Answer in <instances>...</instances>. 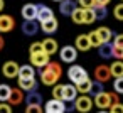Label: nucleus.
Masks as SVG:
<instances>
[{
  "instance_id": "obj_43",
  "label": "nucleus",
  "mask_w": 123,
  "mask_h": 113,
  "mask_svg": "<svg viewBox=\"0 0 123 113\" xmlns=\"http://www.w3.org/2000/svg\"><path fill=\"white\" fill-rule=\"evenodd\" d=\"M0 113H12V106L9 103H0Z\"/></svg>"
},
{
  "instance_id": "obj_32",
  "label": "nucleus",
  "mask_w": 123,
  "mask_h": 113,
  "mask_svg": "<svg viewBox=\"0 0 123 113\" xmlns=\"http://www.w3.org/2000/svg\"><path fill=\"white\" fill-rule=\"evenodd\" d=\"M88 37H89V42H91V47H99V46L103 44V41L99 39V36L96 34V31H93V32H89V34H88Z\"/></svg>"
},
{
  "instance_id": "obj_48",
  "label": "nucleus",
  "mask_w": 123,
  "mask_h": 113,
  "mask_svg": "<svg viewBox=\"0 0 123 113\" xmlns=\"http://www.w3.org/2000/svg\"><path fill=\"white\" fill-rule=\"evenodd\" d=\"M54 2H59V4H61V2H62V0H54Z\"/></svg>"
},
{
  "instance_id": "obj_44",
  "label": "nucleus",
  "mask_w": 123,
  "mask_h": 113,
  "mask_svg": "<svg viewBox=\"0 0 123 113\" xmlns=\"http://www.w3.org/2000/svg\"><path fill=\"white\" fill-rule=\"evenodd\" d=\"M111 0H96V5H101V7H106Z\"/></svg>"
},
{
  "instance_id": "obj_46",
  "label": "nucleus",
  "mask_w": 123,
  "mask_h": 113,
  "mask_svg": "<svg viewBox=\"0 0 123 113\" xmlns=\"http://www.w3.org/2000/svg\"><path fill=\"white\" fill-rule=\"evenodd\" d=\"M4 7H5V2H4V0H0V14H2V10H4Z\"/></svg>"
},
{
  "instance_id": "obj_27",
  "label": "nucleus",
  "mask_w": 123,
  "mask_h": 113,
  "mask_svg": "<svg viewBox=\"0 0 123 113\" xmlns=\"http://www.w3.org/2000/svg\"><path fill=\"white\" fill-rule=\"evenodd\" d=\"M71 19H73V22L74 24H81V25H84V9H81V7H78L74 12H73V15H71Z\"/></svg>"
},
{
  "instance_id": "obj_9",
  "label": "nucleus",
  "mask_w": 123,
  "mask_h": 113,
  "mask_svg": "<svg viewBox=\"0 0 123 113\" xmlns=\"http://www.w3.org/2000/svg\"><path fill=\"white\" fill-rule=\"evenodd\" d=\"M51 19H54L52 9L47 7V5H44V4H39V5H37V20L42 24V22H46V20H51Z\"/></svg>"
},
{
  "instance_id": "obj_24",
  "label": "nucleus",
  "mask_w": 123,
  "mask_h": 113,
  "mask_svg": "<svg viewBox=\"0 0 123 113\" xmlns=\"http://www.w3.org/2000/svg\"><path fill=\"white\" fill-rule=\"evenodd\" d=\"M111 76L113 78H123V61H115L110 64Z\"/></svg>"
},
{
  "instance_id": "obj_8",
  "label": "nucleus",
  "mask_w": 123,
  "mask_h": 113,
  "mask_svg": "<svg viewBox=\"0 0 123 113\" xmlns=\"http://www.w3.org/2000/svg\"><path fill=\"white\" fill-rule=\"evenodd\" d=\"M19 69H20V66L15 63V61H7L4 66H2V73H4V76L5 78H19Z\"/></svg>"
},
{
  "instance_id": "obj_34",
  "label": "nucleus",
  "mask_w": 123,
  "mask_h": 113,
  "mask_svg": "<svg viewBox=\"0 0 123 113\" xmlns=\"http://www.w3.org/2000/svg\"><path fill=\"white\" fill-rule=\"evenodd\" d=\"M113 89L118 94H123V78H115L113 81Z\"/></svg>"
},
{
  "instance_id": "obj_15",
  "label": "nucleus",
  "mask_w": 123,
  "mask_h": 113,
  "mask_svg": "<svg viewBox=\"0 0 123 113\" xmlns=\"http://www.w3.org/2000/svg\"><path fill=\"white\" fill-rule=\"evenodd\" d=\"M78 9V5H76V2L74 0H62V2L59 4V12L62 14V15H73V12Z\"/></svg>"
},
{
  "instance_id": "obj_4",
  "label": "nucleus",
  "mask_w": 123,
  "mask_h": 113,
  "mask_svg": "<svg viewBox=\"0 0 123 113\" xmlns=\"http://www.w3.org/2000/svg\"><path fill=\"white\" fill-rule=\"evenodd\" d=\"M59 57H61L62 63H68V64L74 63L76 57H78V49L74 46H64V47L59 49Z\"/></svg>"
},
{
  "instance_id": "obj_28",
  "label": "nucleus",
  "mask_w": 123,
  "mask_h": 113,
  "mask_svg": "<svg viewBox=\"0 0 123 113\" xmlns=\"http://www.w3.org/2000/svg\"><path fill=\"white\" fill-rule=\"evenodd\" d=\"M91 79L88 78V79H84V81H81L79 84H76V88H78V93H81V94H88L89 93V89H91Z\"/></svg>"
},
{
  "instance_id": "obj_31",
  "label": "nucleus",
  "mask_w": 123,
  "mask_h": 113,
  "mask_svg": "<svg viewBox=\"0 0 123 113\" xmlns=\"http://www.w3.org/2000/svg\"><path fill=\"white\" fill-rule=\"evenodd\" d=\"M103 91H105L103 83H99V81H93V83H91V89H89V93H91L93 96H98V94H101Z\"/></svg>"
},
{
  "instance_id": "obj_26",
  "label": "nucleus",
  "mask_w": 123,
  "mask_h": 113,
  "mask_svg": "<svg viewBox=\"0 0 123 113\" xmlns=\"http://www.w3.org/2000/svg\"><path fill=\"white\" fill-rule=\"evenodd\" d=\"M10 93H12V88L5 83L0 84V103H7L9 98H10Z\"/></svg>"
},
{
  "instance_id": "obj_21",
  "label": "nucleus",
  "mask_w": 123,
  "mask_h": 113,
  "mask_svg": "<svg viewBox=\"0 0 123 113\" xmlns=\"http://www.w3.org/2000/svg\"><path fill=\"white\" fill-rule=\"evenodd\" d=\"M98 54L103 57V59H110L113 57V44L111 42H105L98 47Z\"/></svg>"
},
{
  "instance_id": "obj_51",
  "label": "nucleus",
  "mask_w": 123,
  "mask_h": 113,
  "mask_svg": "<svg viewBox=\"0 0 123 113\" xmlns=\"http://www.w3.org/2000/svg\"><path fill=\"white\" fill-rule=\"evenodd\" d=\"M121 61H123V59H121Z\"/></svg>"
},
{
  "instance_id": "obj_33",
  "label": "nucleus",
  "mask_w": 123,
  "mask_h": 113,
  "mask_svg": "<svg viewBox=\"0 0 123 113\" xmlns=\"http://www.w3.org/2000/svg\"><path fill=\"white\" fill-rule=\"evenodd\" d=\"M94 20H96V17H94L93 9H84V25L86 24H93Z\"/></svg>"
},
{
  "instance_id": "obj_11",
  "label": "nucleus",
  "mask_w": 123,
  "mask_h": 113,
  "mask_svg": "<svg viewBox=\"0 0 123 113\" xmlns=\"http://www.w3.org/2000/svg\"><path fill=\"white\" fill-rule=\"evenodd\" d=\"M74 47H76L78 51H81V52L89 51V49H91V42H89L88 34H79V36L76 37V41H74Z\"/></svg>"
},
{
  "instance_id": "obj_42",
  "label": "nucleus",
  "mask_w": 123,
  "mask_h": 113,
  "mask_svg": "<svg viewBox=\"0 0 123 113\" xmlns=\"http://www.w3.org/2000/svg\"><path fill=\"white\" fill-rule=\"evenodd\" d=\"M76 110V105H74V101H64V111L66 113H69V111H74Z\"/></svg>"
},
{
  "instance_id": "obj_19",
  "label": "nucleus",
  "mask_w": 123,
  "mask_h": 113,
  "mask_svg": "<svg viewBox=\"0 0 123 113\" xmlns=\"http://www.w3.org/2000/svg\"><path fill=\"white\" fill-rule=\"evenodd\" d=\"M79 96L78 88L71 83V84H64V101H76V98Z\"/></svg>"
},
{
  "instance_id": "obj_38",
  "label": "nucleus",
  "mask_w": 123,
  "mask_h": 113,
  "mask_svg": "<svg viewBox=\"0 0 123 113\" xmlns=\"http://www.w3.org/2000/svg\"><path fill=\"white\" fill-rule=\"evenodd\" d=\"M113 37H115V39H113V46L123 49V34H116V36H113Z\"/></svg>"
},
{
  "instance_id": "obj_12",
  "label": "nucleus",
  "mask_w": 123,
  "mask_h": 113,
  "mask_svg": "<svg viewBox=\"0 0 123 113\" xmlns=\"http://www.w3.org/2000/svg\"><path fill=\"white\" fill-rule=\"evenodd\" d=\"M46 111H47V113H66V111H64V101L51 98V100L46 103Z\"/></svg>"
},
{
  "instance_id": "obj_37",
  "label": "nucleus",
  "mask_w": 123,
  "mask_h": 113,
  "mask_svg": "<svg viewBox=\"0 0 123 113\" xmlns=\"http://www.w3.org/2000/svg\"><path fill=\"white\" fill-rule=\"evenodd\" d=\"M42 42H32L31 47H29V52L31 54H37V52H42Z\"/></svg>"
},
{
  "instance_id": "obj_49",
  "label": "nucleus",
  "mask_w": 123,
  "mask_h": 113,
  "mask_svg": "<svg viewBox=\"0 0 123 113\" xmlns=\"http://www.w3.org/2000/svg\"><path fill=\"white\" fill-rule=\"evenodd\" d=\"M121 2H123V0H121Z\"/></svg>"
},
{
  "instance_id": "obj_29",
  "label": "nucleus",
  "mask_w": 123,
  "mask_h": 113,
  "mask_svg": "<svg viewBox=\"0 0 123 113\" xmlns=\"http://www.w3.org/2000/svg\"><path fill=\"white\" fill-rule=\"evenodd\" d=\"M52 98L64 101V84H54V88H52Z\"/></svg>"
},
{
  "instance_id": "obj_6",
  "label": "nucleus",
  "mask_w": 123,
  "mask_h": 113,
  "mask_svg": "<svg viewBox=\"0 0 123 113\" xmlns=\"http://www.w3.org/2000/svg\"><path fill=\"white\" fill-rule=\"evenodd\" d=\"M94 78H96V81H99V83H108L110 81V78H113L111 76V69H110V66H106V64H99V66H96L94 68Z\"/></svg>"
},
{
  "instance_id": "obj_35",
  "label": "nucleus",
  "mask_w": 123,
  "mask_h": 113,
  "mask_svg": "<svg viewBox=\"0 0 123 113\" xmlns=\"http://www.w3.org/2000/svg\"><path fill=\"white\" fill-rule=\"evenodd\" d=\"M113 15H115L116 20H123V2L118 4V5H115V9H113Z\"/></svg>"
},
{
  "instance_id": "obj_1",
  "label": "nucleus",
  "mask_w": 123,
  "mask_h": 113,
  "mask_svg": "<svg viewBox=\"0 0 123 113\" xmlns=\"http://www.w3.org/2000/svg\"><path fill=\"white\" fill-rule=\"evenodd\" d=\"M61 76H62V66L59 63H56V61L49 63L44 69H41V81L46 86L57 84V81H59Z\"/></svg>"
},
{
  "instance_id": "obj_18",
  "label": "nucleus",
  "mask_w": 123,
  "mask_h": 113,
  "mask_svg": "<svg viewBox=\"0 0 123 113\" xmlns=\"http://www.w3.org/2000/svg\"><path fill=\"white\" fill-rule=\"evenodd\" d=\"M19 88L22 91H27V93H32L37 89V81L36 78H29V79H19Z\"/></svg>"
},
{
  "instance_id": "obj_5",
  "label": "nucleus",
  "mask_w": 123,
  "mask_h": 113,
  "mask_svg": "<svg viewBox=\"0 0 123 113\" xmlns=\"http://www.w3.org/2000/svg\"><path fill=\"white\" fill-rule=\"evenodd\" d=\"M49 54L47 52H37V54H31V64L34 66V68H39V69H44L51 61H49Z\"/></svg>"
},
{
  "instance_id": "obj_50",
  "label": "nucleus",
  "mask_w": 123,
  "mask_h": 113,
  "mask_svg": "<svg viewBox=\"0 0 123 113\" xmlns=\"http://www.w3.org/2000/svg\"><path fill=\"white\" fill-rule=\"evenodd\" d=\"M46 113H47V111H46Z\"/></svg>"
},
{
  "instance_id": "obj_10",
  "label": "nucleus",
  "mask_w": 123,
  "mask_h": 113,
  "mask_svg": "<svg viewBox=\"0 0 123 113\" xmlns=\"http://www.w3.org/2000/svg\"><path fill=\"white\" fill-rule=\"evenodd\" d=\"M15 27V20L12 15L0 14V32H10Z\"/></svg>"
},
{
  "instance_id": "obj_40",
  "label": "nucleus",
  "mask_w": 123,
  "mask_h": 113,
  "mask_svg": "<svg viewBox=\"0 0 123 113\" xmlns=\"http://www.w3.org/2000/svg\"><path fill=\"white\" fill-rule=\"evenodd\" d=\"M110 113H123V103H115V105H111Z\"/></svg>"
},
{
  "instance_id": "obj_36",
  "label": "nucleus",
  "mask_w": 123,
  "mask_h": 113,
  "mask_svg": "<svg viewBox=\"0 0 123 113\" xmlns=\"http://www.w3.org/2000/svg\"><path fill=\"white\" fill-rule=\"evenodd\" d=\"M78 4H79L81 9H94L96 0H78Z\"/></svg>"
},
{
  "instance_id": "obj_3",
  "label": "nucleus",
  "mask_w": 123,
  "mask_h": 113,
  "mask_svg": "<svg viewBox=\"0 0 123 113\" xmlns=\"http://www.w3.org/2000/svg\"><path fill=\"white\" fill-rule=\"evenodd\" d=\"M74 105H76V111H79V113H88V111H91L94 101H93L88 94H81V96L76 98Z\"/></svg>"
},
{
  "instance_id": "obj_25",
  "label": "nucleus",
  "mask_w": 123,
  "mask_h": 113,
  "mask_svg": "<svg viewBox=\"0 0 123 113\" xmlns=\"http://www.w3.org/2000/svg\"><path fill=\"white\" fill-rule=\"evenodd\" d=\"M96 34L99 36V39L103 41V44H105V42H110L111 37H113L111 29H108V27H98V29H96Z\"/></svg>"
},
{
  "instance_id": "obj_41",
  "label": "nucleus",
  "mask_w": 123,
  "mask_h": 113,
  "mask_svg": "<svg viewBox=\"0 0 123 113\" xmlns=\"http://www.w3.org/2000/svg\"><path fill=\"white\" fill-rule=\"evenodd\" d=\"M113 57H116V61H121L123 59V49L113 46Z\"/></svg>"
},
{
  "instance_id": "obj_23",
  "label": "nucleus",
  "mask_w": 123,
  "mask_h": 113,
  "mask_svg": "<svg viewBox=\"0 0 123 113\" xmlns=\"http://www.w3.org/2000/svg\"><path fill=\"white\" fill-rule=\"evenodd\" d=\"M41 29H42V32H46V34H52V32H56V31H57V20H56V17L51 19V20L42 22V24H41Z\"/></svg>"
},
{
  "instance_id": "obj_7",
  "label": "nucleus",
  "mask_w": 123,
  "mask_h": 113,
  "mask_svg": "<svg viewBox=\"0 0 123 113\" xmlns=\"http://www.w3.org/2000/svg\"><path fill=\"white\" fill-rule=\"evenodd\" d=\"M113 105V98H111V93H106L103 91L101 94L94 96V106H98L99 110H110Z\"/></svg>"
},
{
  "instance_id": "obj_39",
  "label": "nucleus",
  "mask_w": 123,
  "mask_h": 113,
  "mask_svg": "<svg viewBox=\"0 0 123 113\" xmlns=\"http://www.w3.org/2000/svg\"><path fill=\"white\" fill-rule=\"evenodd\" d=\"M25 113H42V106H39V105H29L25 108Z\"/></svg>"
},
{
  "instance_id": "obj_17",
  "label": "nucleus",
  "mask_w": 123,
  "mask_h": 113,
  "mask_svg": "<svg viewBox=\"0 0 123 113\" xmlns=\"http://www.w3.org/2000/svg\"><path fill=\"white\" fill-rule=\"evenodd\" d=\"M42 49H44V52H47L49 56L59 52V46H57V42H56L54 39H51V37H47V39L42 41Z\"/></svg>"
},
{
  "instance_id": "obj_2",
  "label": "nucleus",
  "mask_w": 123,
  "mask_h": 113,
  "mask_svg": "<svg viewBox=\"0 0 123 113\" xmlns=\"http://www.w3.org/2000/svg\"><path fill=\"white\" fill-rule=\"evenodd\" d=\"M68 78H69V81L76 86V84H79L81 81L88 79V71H86L83 66L73 64V66H69V69H68Z\"/></svg>"
},
{
  "instance_id": "obj_20",
  "label": "nucleus",
  "mask_w": 123,
  "mask_h": 113,
  "mask_svg": "<svg viewBox=\"0 0 123 113\" xmlns=\"http://www.w3.org/2000/svg\"><path fill=\"white\" fill-rule=\"evenodd\" d=\"M36 76V69L32 64H24L20 66L19 69V79H29V78H34Z\"/></svg>"
},
{
  "instance_id": "obj_16",
  "label": "nucleus",
  "mask_w": 123,
  "mask_h": 113,
  "mask_svg": "<svg viewBox=\"0 0 123 113\" xmlns=\"http://www.w3.org/2000/svg\"><path fill=\"white\" fill-rule=\"evenodd\" d=\"M39 31V22L37 20H24L22 24V32L25 36H36Z\"/></svg>"
},
{
  "instance_id": "obj_14",
  "label": "nucleus",
  "mask_w": 123,
  "mask_h": 113,
  "mask_svg": "<svg viewBox=\"0 0 123 113\" xmlns=\"http://www.w3.org/2000/svg\"><path fill=\"white\" fill-rule=\"evenodd\" d=\"M25 100V94L20 88H12V93H10V98H9V105L12 106H17V105H22V101Z\"/></svg>"
},
{
  "instance_id": "obj_47",
  "label": "nucleus",
  "mask_w": 123,
  "mask_h": 113,
  "mask_svg": "<svg viewBox=\"0 0 123 113\" xmlns=\"http://www.w3.org/2000/svg\"><path fill=\"white\" fill-rule=\"evenodd\" d=\"M98 113H110V111H106V110H99Z\"/></svg>"
},
{
  "instance_id": "obj_13",
  "label": "nucleus",
  "mask_w": 123,
  "mask_h": 113,
  "mask_svg": "<svg viewBox=\"0 0 123 113\" xmlns=\"http://www.w3.org/2000/svg\"><path fill=\"white\" fill-rule=\"evenodd\" d=\"M22 17H24V20H37V5L25 4L22 7Z\"/></svg>"
},
{
  "instance_id": "obj_22",
  "label": "nucleus",
  "mask_w": 123,
  "mask_h": 113,
  "mask_svg": "<svg viewBox=\"0 0 123 113\" xmlns=\"http://www.w3.org/2000/svg\"><path fill=\"white\" fill-rule=\"evenodd\" d=\"M25 103H27V106H29V105H39V106H42V94H41L39 91L27 93V96H25Z\"/></svg>"
},
{
  "instance_id": "obj_45",
  "label": "nucleus",
  "mask_w": 123,
  "mask_h": 113,
  "mask_svg": "<svg viewBox=\"0 0 123 113\" xmlns=\"http://www.w3.org/2000/svg\"><path fill=\"white\" fill-rule=\"evenodd\" d=\"M4 46H5V41H4V37H2V36H0V51L4 49Z\"/></svg>"
},
{
  "instance_id": "obj_30",
  "label": "nucleus",
  "mask_w": 123,
  "mask_h": 113,
  "mask_svg": "<svg viewBox=\"0 0 123 113\" xmlns=\"http://www.w3.org/2000/svg\"><path fill=\"white\" fill-rule=\"evenodd\" d=\"M93 12H94V17H96V20H103V19H106V15H108V10H106V7H101V5H96V7L93 9Z\"/></svg>"
}]
</instances>
